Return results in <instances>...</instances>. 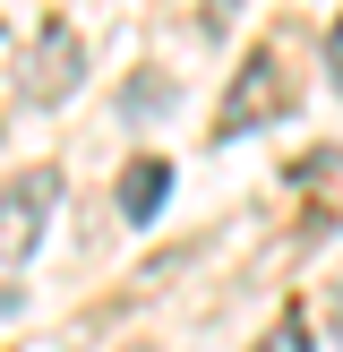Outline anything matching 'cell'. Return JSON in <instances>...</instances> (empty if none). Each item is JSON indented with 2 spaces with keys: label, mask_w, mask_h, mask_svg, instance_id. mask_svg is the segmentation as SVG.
<instances>
[{
  "label": "cell",
  "mask_w": 343,
  "mask_h": 352,
  "mask_svg": "<svg viewBox=\"0 0 343 352\" xmlns=\"http://www.w3.org/2000/svg\"><path fill=\"white\" fill-rule=\"evenodd\" d=\"M51 198H60V172H51V164H34V172L9 181V267H26L34 232H43V215H51Z\"/></svg>",
  "instance_id": "3957f363"
},
{
  "label": "cell",
  "mask_w": 343,
  "mask_h": 352,
  "mask_svg": "<svg viewBox=\"0 0 343 352\" xmlns=\"http://www.w3.org/2000/svg\"><path fill=\"white\" fill-rule=\"evenodd\" d=\"M283 103H292V69L274 52H257V60H240L232 95H223V129H266Z\"/></svg>",
  "instance_id": "7a4b0ae2"
},
{
  "label": "cell",
  "mask_w": 343,
  "mask_h": 352,
  "mask_svg": "<svg viewBox=\"0 0 343 352\" xmlns=\"http://www.w3.org/2000/svg\"><path fill=\"white\" fill-rule=\"evenodd\" d=\"M326 78L343 86V17H335V34H326Z\"/></svg>",
  "instance_id": "52a82bcc"
},
{
  "label": "cell",
  "mask_w": 343,
  "mask_h": 352,
  "mask_svg": "<svg viewBox=\"0 0 343 352\" xmlns=\"http://www.w3.org/2000/svg\"><path fill=\"white\" fill-rule=\"evenodd\" d=\"M112 198H120V223H154V215H163V198H172V164H163V155H137V164H120Z\"/></svg>",
  "instance_id": "277c9868"
},
{
  "label": "cell",
  "mask_w": 343,
  "mask_h": 352,
  "mask_svg": "<svg viewBox=\"0 0 343 352\" xmlns=\"http://www.w3.org/2000/svg\"><path fill=\"white\" fill-rule=\"evenodd\" d=\"M257 352H309V327H300V318H283V327H274V336L257 344Z\"/></svg>",
  "instance_id": "8992f818"
},
{
  "label": "cell",
  "mask_w": 343,
  "mask_h": 352,
  "mask_svg": "<svg viewBox=\"0 0 343 352\" xmlns=\"http://www.w3.org/2000/svg\"><path fill=\"white\" fill-rule=\"evenodd\" d=\"M292 181H300V189H326V206L343 215V146H318L300 172H292Z\"/></svg>",
  "instance_id": "5b68a950"
},
{
  "label": "cell",
  "mask_w": 343,
  "mask_h": 352,
  "mask_svg": "<svg viewBox=\"0 0 343 352\" xmlns=\"http://www.w3.org/2000/svg\"><path fill=\"white\" fill-rule=\"evenodd\" d=\"M86 86V52L69 26H43V43L17 60V103H69Z\"/></svg>",
  "instance_id": "6da1fadb"
}]
</instances>
